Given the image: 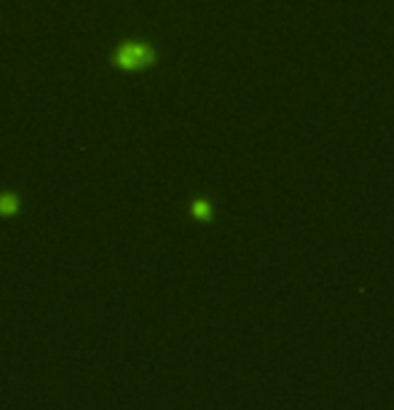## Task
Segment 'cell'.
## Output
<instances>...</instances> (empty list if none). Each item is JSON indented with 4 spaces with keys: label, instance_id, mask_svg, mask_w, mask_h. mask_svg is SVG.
I'll use <instances>...</instances> for the list:
<instances>
[{
    "label": "cell",
    "instance_id": "obj_1",
    "mask_svg": "<svg viewBox=\"0 0 394 410\" xmlns=\"http://www.w3.org/2000/svg\"><path fill=\"white\" fill-rule=\"evenodd\" d=\"M143 60H150L147 48L132 46V48H126V51H124V64H129V67H140V64H143Z\"/></svg>",
    "mask_w": 394,
    "mask_h": 410
}]
</instances>
